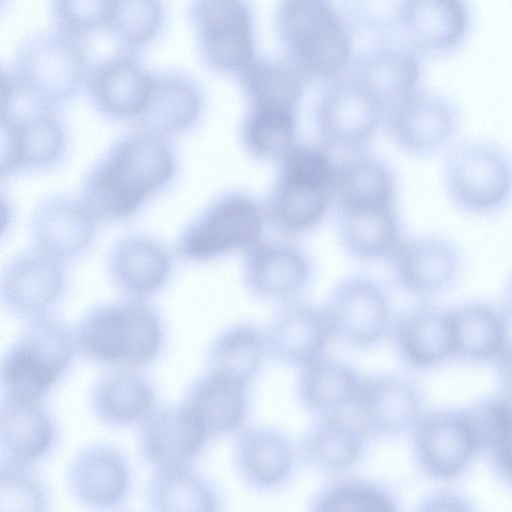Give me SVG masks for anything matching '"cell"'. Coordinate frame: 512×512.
I'll use <instances>...</instances> for the list:
<instances>
[{
	"mask_svg": "<svg viewBox=\"0 0 512 512\" xmlns=\"http://www.w3.org/2000/svg\"><path fill=\"white\" fill-rule=\"evenodd\" d=\"M14 93V84L11 75L0 67V114L9 113Z\"/></svg>",
	"mask_w": 512,
	"mask_h": 512,
	"instance_id": "50",
	"label": "cell"
},
{
	"mask_svg": "<svg viewBox=\"0 0 512 512\" xmlns=\"http://www.w3.org/2000/svg\"><path fill=\"white\" fill-rule=\"evenodd\" d=\"M57 424L41 401L0 397V455L32 465L51 454Z\"/></svg>",
	"mask_w": 512,
	"mask_h": 512,
	"instance_id": "25",
	"label": "cell"
},
{
	"mask_svg": "<svg viewBox=\"0 0 512 512\" xmlns=\"http://www.w3.org/2000/svg\"><path fill=\"white\" fill-rule=\"evenodd\" d=\"M264 221V213L253 197L239 191L227 192L185 228L177 251L194 262L247 252L261 240Z\"/></svg>",
	"mask_w": 512,
	"mask_h": 512,
	"instance_id": "8",
	"label": "cell"
},
{
	"mask_svg": "<svg viewBox=\"0 0 512 512\" xmlns=\"http://www.w3.org/2000/svg\"><path fill=\"white\" fill-rule=\"evenodd\" d=\"M384 117L381 103L351 76L333 81L315 109L316 129L323 145L348 152L363 148Z\"/></svg>",
	"mask_w": 512,
	"mask_h": 512,
	"instance_id": "10",
	"label": "cell"
},
{
	"mask_svg": "<svg viewBox=\"0 0 512 512\" xmlns=\"http://www.w3.org/2000/svg\"><path fill=\"white\" fill-rule=\"evenodd\" d=\"M209 436L197 415L182 401L157 406L140 423L138 447L154 469L191 465Z\"/></svg>",
	"mask_w": 512,
	"mask_h": 512,
	"instance_id": "17",
	"label": "cell"
},
{
	"mask_svg": "<svg viewBox=\"0 0 512 512\" xmlns=\"http://www.w3.org/2000/svg\"><path fill=\"white\" fill-rule=\"evenodd\" d=\"M412 430V449L417 466L433 479L457 478L480 452L465 409L422 414Z\"/></svg>",
	"mask_w": 512,
	"mask_h": 512,
	"instance_id": "12",
	"label": "cell"
},
{
	"mask_svg": "<svg viewBox=\"0 0 512 512\" xmlns=\"http://www.w3.org/2000/svg\"><path fill=\"white\" fill-rule=\"evenodd\" d=\"M362 378L343 362L320 356L300 368L297 398L307 410L335 415L352 406Z\"/></svg>",
	"mask_w": 512,
	"mask_h": 512,
	"instance_id": "38",
	"label": "cell"
},
{
	"mask_svg": "<svg viewBox=\"0 0 512 512\" xmlns=\"http://www.w3.org/2000/svg\"><path fill=\"white\" fill-rule=\"evenodd\" d=\"M68 283L64 262L32 247L0 269V305L28 320L45 314L62 298Z\"/></svg>",
	"mask_w": 512,
	"mask_h": 512,
	"instance_id": "13",
	"label": "cell"
},
{
	"mask_svg": "<svg viewBox=\"0 0 512 512\" xmlns=\"http://www.w3.org/2000/svg\"><path fill=\"white\" fill-rule=\"evenodd\" d=\"M145 500L149 510L158 512H217L224 506L219 486L191 465L155 469Z\"/></svg>",
	"mask_w": 512,
	"mask_h": 512,
	"instance_id": "30",
	"label": "cell"
},
{
	"mask_svg": "<svg viewBox=\"0 0 512 512\" xmlns=\"http://www.w3.org/2000/svg\"><path fill=\"white\" fill-rule=\"evenodd\" d=\"M12 220V209L5 195L0 192V238L5 234Z\"/></svg>",
	"mask_w": 512,
	"mask_h": 512,
	"instance_id": "51",
	"label": "cell"
},
{
	"mask_svg": "<svg viewBox=\"0 0 512 512\" xmlns=\"http://www.w3.org/2000/svg\"><path fill=\"white\" fill-rule=\"evenodd\" d=\"M396 184L383 160L356 154L337 164L334 200L338 210L394 205Z\"/></svg>",
	"mask_w": 512,
	"mask_h": 512,
	"instance_id": "37",
	"label": "cell"
},
{
	"mask_svg": "<svg viewBox=\"0 0 512 512\" xmlns=\"http://www.w3.org/2000/svg\"><path fill=\"white\" fill-rule=\"evenodd\" d=\"M452 356L468 362L501 360L507 353L506 326L501 313L482 301L464 303L448 311Z\"/></svg>",
	"mask_w": 512,
	"mask_h": 512,
	"instance_id": "32",
	"label": "cell"
},
{
	"mask_svg": "<svg viewBox=\"0 0 512 512\" xmlns=\"http://www.w3.org/2000/svg\"><path fill=\"white\" fill-rule=\"evenodd\" d=\"M13 118L19 126L22 169H46L61 160L67 147V131L55 110L26 105L25 112Z\"/></svg>",
	"mask_w": 512,
	"mask_h": 512,
	"instance_id": "40",
	"label": "cell"
},
{
	"mask_svg": "<svg viewBox=\"0 0 512 512\" xmlns=\"http://www.w3.org/2000/svg\"><path fill=\"white\" fill-rule=\"evenodd\" d=\"M384 122L402 151L426 157L453 139L460 118L453 103L445 97L416 89L386 109Z\"/></svg>",
	"mask_w": 512,
	"mask_h": 512,
	"instance_id": "14",
	"label": "cell"
},
{
	"mask_svg": "<svg viewBox=\"0 0 512 512\" xmlns=\"http://www.w3.org/2000/svg\"><path fill=\"white\" fill-rule=\"evenodd\" d=\"M350 76L372 93L386 111L417 89L420 65L410 51L384 47L360 56Z\"/></svg>",
	"mask_w": 512,
	"mask_h": 512,
	"instance_id": "36",
	"label": "cell"
},
{
	"mask_svg": "<svg viewBox=\"0 0 512 512\" xmlns=\"http://www.w3.org/2000/svg\"><path fill=\"white\" fill-rule=\"evenodd\" d=\"M7 2H8V0H0V10L5 7Z\"/></svg>",
	"mask_w": 512,
	"mask_h": 512,
	"instance_id": "52",
	"label": "cell"
},
{
	"mask_svg": "<svg viewBox=\"0 0 512 512\" xmlns=\"http://www.w3.org/2000/svg\"><path fill=\"white\" fill-rule=\"evenodd\" d=\"M480 451L490 457L496 476L510 482L511 412L509 401L493 398L465 409Z\"/></svg>",
	"mask_w": 512,
	"mask_h": 512,
	"instance_id": "42",
	"label": "cell"
},
{
	"mask_svg": "<svg viewBox=\"0 0 512 512\" xmlns=\"http://www.w3.org/2000/svg\"><path fill=\"white\" fill-rule=\"evenodd\" d=\"M420 510H460L471 511L473 507L463 496L451 491H439L426 497L420 504Z\"/></svg>",
	"mask_w": 512,
	"mask_h": 512,
	"instance_id": "49",
	"label": "cell"
},
{
	"mask_svg": "<svg viewBox=\"0 0 512 512\" xmlns=\"http://www.w3.org/2000/svg\"><path fill=\"white\" fill-rule=\"evenodd\" d=\"M298 109L276 104H249L241 124V140L258 159L278 160L295 143Z\"/></svg>",
	"mask_w": 512,
	"mask_h": 512,
	"instance_id": "39",
	"label": "cell"
},
{
	"mask_svg": "<svg viewBox=\"0 0 512 512\" xmlns=\"http://www.w3.org/2000/svg\"><path fill=\"white\" fill-rule=\"evenodd\" d=\"M113 0H51L56 28L80 36L106 26Z\"/></svg>",
	"mask_w": 512,
	"mask_h": 512,
	"instance_id": "46",
	"label": "cell"
},
{
	"mask_svg": "<svg viewBox=\"0 0 512 512\" xmlns=\"http://www.w3.org/2000/svg\"><path fill=\"white\" fill-rule=\"evenodd\" d=\"M340 245L358 260L387 258L401 239L394 205L338 210Z\"/></svg>",
	"mask_w": 512,
	"mask_h": 512,
	"instance_id": "35",
	"label": "cell"
},
{
	"mask_svg": "<svg viewBox=\"0 0 512 512\" xmlns=\"http://www.w3.org/2000/svg\"><path fill=\"white\" fill-rule=\"evenodd\" d=\"M22 169V147L18 122L0 114V180Z\"/></svg>",
	"mask_w": 512,
	"mask_h": 512,
	"instance_id": "48",
	"label": "cell"
},
{
	"mask_svg": "<svg viewBox=\"0 0 512 512\" xmlns=\"http://www.w3.org/2000/svg\"><path fill=\"white\" fill-rule=\"evenodd\" d=\"M74 330L50 314L25 320L0 356L1 396L41 401L77 354Z\"/></svg>",
	"mask_w": 512,
	"mask_h": 512,
	"instance_id": "3",
	"label": "cell"
},
{
	"mask_svg": "<svg viewBox=\"0 0 512 512\" xmlns=\"http://www.w3.org/2000/svg\"><path fill=\"white\" fill-rule=\"evenodd\" d=\"M73 330L77 352L105 368L149 366L161 356L167 341L161 313L145 299L96 305Z\"/></svg>",
	"mask_w": 512,
	"mask_h": 512,
	"instance_id": "2",
	"label": "cell"
},
{
	"mask_svg": "<svg viewBox=\"0 0 512 512\" xmlns=\"http://www.w3.org/2000/svg\"><path fill=\"white\" fill-rule=\"evenodd\" d=\"M151 78V74L123 51L91 65L84 86L103 116L136 121L146 103Z\"/></svg>",
	"mask_w": 512,
	"mask_h": 512,
	"instance_id": "20",
	"label": "cell"
},
{
	"mask_svg": "<svg viewBox=\"0 0 512 512\" xmlns=\"http://www.w3.org/2000/svg\"><path fill=\"white\" fill-rule=\"evenodd\" d=\"M269 355L266 331L252 322L220 330L206 352L208 372L250 385Z\"/></svg>",
	"mask_w": 512,
	"mask_h": 512,
	"instance_id": "33",
	"label": "cell"
},
{
	"mask_svg": "<svg viewBox=\"0 0 512 512\" xmlns=\"http://www.w3.org/2000/svg\"><path fill=\"white\" fill-rule=\"evenodd\" d=\"M88 65L77 39L58 29L31 35L18 47L11 78L35 105L55 110L85 85Z\"/></svg>",
	"mask_w": 512,
	"mask_h": 512,
	"instance_id": "6",
	"label": "cell"
},
{
	"mask_svg": "<svg viewBox=\"0 0 512 512\" xmlns=\"http://www.w3.org/2000/svg\"><path fill=\"white\" fill-rule=\"evenodd\" d=\"M30 466L0 458V511L43 512L49 509L47 486Z\"/></svg>",
	"mask_w": 512,
	"mask_h": 512,
	"instance_id": "45",
	"label": "cell"
},
{
	"mask_svg": "<svg viewBox=\"0 0 512 512\" xmlns=\"http://www.w3.org/2000/svg\"><path fill=\"white\" fill-rule=\"evenodd\" d=\"M89 406L102 424L129 427L140 424L157 407V392L138 369L111 367L92 384Z\"/></svg>",
	"mask_w": 512,
	"mask_h": 512,
	"instance_id": "23",
	"label": "cell"
},
{
	"mask_svg": "<svg viewBox=\"0 0 512 512\" xmlns=\"http://www.w3.org/2000/svg\"><path fill=\"white\" fill-rule=\"evenodd\" d=\"M237 74L249 104L298 109L303 95V77L292 66L254 56Z\"/></svg>",
	"mask_w": 512,
	"mask_h": 512,
	"instance_id": "41",
	"label": "cell"
},
{
	"mask_svg": "<svg viewBox=\"0 0 512 512\" xmlns=\"http://www.w3.org/2000/svg\"><path fill=\"white\" fill-rule=\"evenodd\" d=\"M297 454L284 431L269 425H254L238 432L233 458L238 475L247 486L259 492H271L289 481Z\"/></svg>",
	"mask_w": 512,
	"mask_h": 512,
	"instance_id": "19",
	"label": "cell"
},
{
	"mask_svg": "<svg viewBox=\"0 0 512 512\" xmlns=\"http://www.w3.org/2000/svg\"><path fill=\"white\" fill-rule=\"evenodd\" d=\"M311 276L310 259L294 245L260 240L246 252L244 284L257 298L281 302L295 299Z\"/></svg>",
	"mask_w": 512,
	"mask_h": 512,
	"instance_id": "21",
	"label": "cell"
},
{
	"mask_svg": "<svg viewBox=\"0 0 512 512\" xmlns=\"http://www.w3.org/2000/svg\"><path fill=\"white\" fill-rule=\"evenodd\" d=\"M408 0H352L357 18L368 28L383 30L401 22Z\"/></svg>",
	"mask_w": 512,
	"mask_h": 512,
	"instance_id": "47",
	"label": "cell"
},
{
	"mask_svg": "<svg viewBox=\"0 0 512 512\" xmlns=\"http://www.w3.org/2000/svg\"><path fill=\"white\" fill-rule=\"evenodd\" d=\"M352 407L356 426L364 435L375 437L400 435L423 414L415 385L392 374L362 379Z\"/></svg>",
	"mask_w": 512,
	"mask_h": 512,
	"instance_id": "18",
	"label": "cell"
},
{
	"mask_svg": "<svg viewBox=\"0 0 512 512\" xmlns=\"http://www.w3.org/2000/svg\"><path fill=\"white\" fill-rule=\"evenodd\" d=\"M443 180L458 209L471 215L492 214L509 201L510 160L503 149L491 142L464 141L450 151Z\"/></svg>",
	"mask_w": 512,
	"mask_h": 512,
	"instance_id": "7",
	"label": "cell"
},
{
	"mask_svg": "<svg viewBox=\"0 0 512 512\" xmlns=\"http://www.w3.org/2000/svg\"><path fill=\"white\" fill-rule=\"evenodd\" d=\"M387 259L397 285L419 297L435 296L449 289L462 266L457 246L435 235L401 238Z\"/></svg>",
	"mask_w": 512,
	"mask_h": 512,
	"instance_id": "16",
	"label": "cell"
},
{
	"mask_svg": "<svg viewBox=\"0 0 512 512\" xmlns=\"http://www.w3.org/2000/svg\"><path fill=\"white\" fill-rule=\"evenodd\" d=\"M400 23L415 48L446 52L466 34L469 9L465 0H408Z\"/></svg>",
	"mask_w": 512,
	"mask_h": 512,
	"instance_id": "31",
	"label": "cell"
},
{
	"mask_svg": "<svg viewBox=\"0 0 512 512\" xmlns=\"http://www.w3.org/2000/svg\"><path fill=\"white\" fill-rule=\"evenodd\" d=\"M175 171L166 137L139 128L119 137L91 167L79 199L97 221L124 220L167 186Z\"/></svg>",
	"mask_w": 512,
	"mask_h": 512,
	"instance_id": "1",
	"label": "cell"
},
{
	"mask_svg": "<svg viewBox=\"0 0 512 512\" xmlns=\"http://www.w3.org/2000/svg\"><path fill=\"white\" fill-rule=\"evenodd\" d=\"M108 268L114 284L128 298L146 299L168 283L172 259L156 239L131 235L113 247Z\"/></svg>",
	"mask_w": 512,
	"mask_h": 512,
	"instance_id": "26",
	"label": "cell"
},
{
	"mask_svg": "<svg viewBox=\"0 0 512 512\" xmlns=\"http://www.w3.org/2000/svg\"><path fill=\"white\" fill-rule=\"evenodd\" d=\"M276 27L291 66L302 77L334 79L348 66L350 34L329 0H281Z\"/></svg>",
	"mask_w": 512,
	"mask_h": 512,
	"instance_id": "4",
	"label": "cell"
},
{
	"mask_svg": "<svg viewBox=\"0 0 512 512\" xmlns=\"http://www.w3.org/2000/svg\"><path fill=\"white\" fill-rule=\"evenodd\" d=\"M183 402L209 435L239 430L249 413V385L206 371L188 386Z\"/></svg>",
	"mask_w": 512,
	"mask_h": 512,
	"instance_id": "29",
	"label": "cell"
},
{
	"mask_svg": "<svg viewBox=\"0 0 512 512\" xmlns=\"http://www.w3.org/2000/svg\"><path fill=\"white\" fill-rule=\"evenodd\" d=\"M201 109V92L188 77L176 73L152 75L146 103L135 122L140 129L166 137L190 129Z\"/></svg>",
	"mask_w": 512,
	"mask_h": 512,
	"instance_id": "28",
	"label": "cell"
},
{
	"mask_svg": "<svg viewBox=\"0 0 512 512\" xmlns=\"http://www.w3.org/2000/svg\"><path fill=\"white\" fill-rule=\"evenodd\" d=\"M321 310L330 336L357 348L377 344L391 321L386 290L376 280L363 275L339 281Z\"/></svg>",
	"mask_w": 512,
	"mask_h": 512,
	"instance_id": "9",
	"label": "cell"
},
{
	"mask_svg": "<svg viewBox=\"0 0 512 512\" xmlns=\"http://www.w3.org/2000/svg\"><path fill=\"white\" fill-rule=\"evenodd\" d=\"M266 334L269 355L297 368L322 356L330 337L322 310L296 299L283 302Z\"/></svg>",
	"mask_w": 512,
	"mask_h": 512,
	"instance_id": "24",
	"label": "cell"
},
{
	"mask_svg": "<svg viewBox=\"0 0 512 512\" xmlns=\"http://www.w3.org/2000/svg\"><path fill=\"white\" fill-rule=\"evenodd\" d=\"M400 358L415 369H431L452 356L449 312L420 305L402 313L392 328Z\"/></svg>",
	"mask_w": 512,
	"mask_h": 512,
	"instance_id": "27",
	"label": "cell"
},
{
	"mask_svg": "<svg viewBox=\"0 0 512 512\" xmlns=\"http://www.w3.org/2000/svg\"><path fill=\"white\" fill-rule=\"evenodd\" d=\"M364 451V434L335 415H322L303 433L298 455L309 467L326 473L352 468Z\"/></svg>",
	"mask_w": 512,
	"mask_h": 512,
	"instance_id": "34",
	"label": "cell"
},
{
	"mask_svg": "<svg viewBox=\"0 0 512 512\" xmlns=\"http://www.w3.org/2000/svg\"><path fill=\"white\" fill-rule=\"evenodd\" d=\"M162 0H113L106 29L123 50L152 41L163 23Z\"/></svg>",
	"mask_w": 512,
	"mask_h": 512,
	"instance_id": "43",
	"label": "cell"
},
{
	"mask_svg": "<svg viewBox=\"0 0 512 512\" xmlns=\"http://www.w3.org/2000/svg\"><path fill=\"white\" fill-rule=\"evenodd\" d=\"M97 222L80 199L49 196L32 216L33 247L62 262L72 260L92 244Z\"/></svg>",
	"mask_w": 512,
	"mask_h": 512,
	"instance_id": "22",
	"label": "cell"
},
{
	"mask_svg": "<svg viewBox=\"0 0 512 512\" xmlns=\"http://www.w3.org/2000/svg\"><path fill=\"white\" fill-rule=\"evenodd\" d=\"M72 497L94 510H113L125 504L133 487L129 458L107 443H91L78 449L66 469Z\"/></svg>",
	"mask_w": 512,
	"mask_h": 512,
	"instance_id": "15",
	"label": "cell"
},
{
	"mask_svg": "<svg viewBox=\"0 0 512 512\" xmlns=\"http://www.w3.org/2000/svg\"><path fill=\"white\" fill-rule=\"evenodd\" d=\"M312 511L391 512L396 498L383 486L361 479H344L322 488L310 503Z\"/></svg>",
	"mask_w": 512,
	"mask_h": 512,
	"instance_id": "44",
	"label": "cell"
},
{
	"mask_svg": "<svg viewBox=\"0 0 512 512\" xmlns=\"http://www.w3.org/2000/svg\"><path fill=\"white\" fill-rule=\"evenodd\" d=\"M278 162L267 214L287 233L307 232L324 219L334 200L337 164L325 148L296 142Z\"/></svg>",
	"mask_w": 512,
	"mask_h": 512,
	"instance_id": "5",
	"label": "cell"
},
{
	"mask_svg": "<svg viewBox=\"0 0 512 512\" xmlns=\"http://www.w3.org/2000/svg\"><path fill=\"white\" fill-rule=\"evenodd\" d=\"M189 19L204 60L238 73L254 55L250 9L244 0H192Z\"/></svg>",
	"mask_w": 512,
	"mask_h": 512,
	"instance_id": "11",
	"label": "cell"
}]
</instances>
